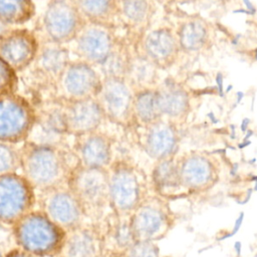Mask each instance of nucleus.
I'll use <instances>...</instances> for the list:
<instances>
[{"instance_id":"32","label":"nucleus","mask_w":257,"mask_h":257,"mask_svg":"<svg viewBox=\"0 0 257 257\" xmlns=\"http://www.w3.org/2000/svg\"><path fill=\"white\" fill-rule=\"evenodd\" d=\"M9 257H31V256H29V255H26V254H23V253L15 252V253H12L11 255H9Z\"/></svg>"},{"instance_id":"33","label":"nucleus","mask_w":257,"mask_h":257,"mask_svg":"<svg viewBox=\"0 0 257 257\" xmlns=\"http://www.w3.org/2000/svg\"><path fill=\"white\" fill-rule=\"evenodd\" d=\"M172 1L179 2V3H190V2H193V1H195V0H172Z\"/></svg>"},{"instance_id":"4","label":"nucleus","mask_w":257,"mask_h":257,"mask_svg":"<svg viewBox=\"0 0 257 257\" xmlns=\"http://www.w3.org/2000/svg\"><path fill=\"white\" fill-rule=\"evenodd\" d=\"M17 237L25 250L40 255L53 251L60 242L61 234L46 217L34 214L21 221Z\"/></svg>"},{"instance_id":"14","label":"nucleus","mask_w":257,"mask_h":257,"mask_svg":"<svg viewBox=\"0 0 257 257\" xmlns=\"http://www.w3.org/2000/svg\"><path fill=\"white\" fill-rule=\"evenodd\" d=\"M156 87L141 89L134 92V120L144 127L163 119L159 107Z\"/></svg>"},{"instance_id":"6","label":"nucleus","mask_w":257,"mask_h":257,"mask_svg":"<svg viewBox=\"0 0 257 257\" xmlns=\"http://www.w3.org/2000/svg\"><path fill=\"white\" fill-rule=\"evenodd\" d=\"M102 111L110 119L122 125L134 120V90L124 77H107L100 87Z\"/></svg>"},{"instance_id":"11","label":"nucleus","mask_w":257,"mask_h":257,"mask_svg":"<svg viewBox=\"0 0 257 257\" xmlns=\"http://www.w3.org/2000/svg\"><path fill=\"white\" fill-rule=\"evenodd\" d=\"M181 52H200L211 39L209 24L201 18L191 17L181 21L175 30Z\"/></svg>"},{"instance_id":"9","label":"nucleus","mask_w":257,"mask_h":257,"mask_svg":"<svg viewBox=\"0 0 257 257\" xmlns=\"http://www.w3.org/2000/svg\"><path fill=\"white\" fill-rule=\"evenodd\" d=\"M159 107L164 119L173 123L185 119L191 110L188 90L174 80H166L157 85Z\"/></svg>"},{"instance_id":"18","label":"nucleus","mask_w":257,"mask_h":257,"mask_svg":"<svg viewBox=\"0 0 257 257\" xmlns=\"http://www.w3.org/2000/svg\"><path fill=\"white\" fill-rule=\"evenodd\" d=\"M75 24L73 10L65 3L57 2L50 6L46 15V25L49 33L55 38L67 36Z\"/></svg>"},{"instance_id":"22","label":"nucleus","mask_w":257,"mask_h":257,"mask_svg":"<svg viewBox=\"0 0 257 257\" xmlns=\"http://www.w3.org/2000/svg\"><path fill=\"white\" fill-rule=\"evenodd\" d=\"M66 85L68 90L75 95L88 94L97 87H101L94 70L84 64L70 68L66 78Z\"/></svg>"},{"instance_id":"34","label":"nucleus","mask_w":257,"mask_h":257,"mask_svg":"<svg viewBox=\"0 0 257 257\" xmlns=\"http://www.w3.org/2000/svg\"><path fill=\"white\" fill-rule=\"evenodd\" d=\"M159 1H163V2L166 1V2H167V1H171V0H159Z\"/></svg>"},{"instance_id":"27","label":"nucleus","mask_w":257,"mask_h":257,"mask_svg":"<svg viewBox=\"0 0 257 257\" xmlns=\"http://www.w3.org/2000/svg\"><path fill=\"white\" fill-rule=\"evenodd\" d=\"M29 13L27 0H0V17L9 21H18Z\"/></svg>"},{"instance_id":"23","label":"nucleus","mask_w":257,"mask_h":257,"mask_svg":"<svg viewBox=\"0 0 257 257\" xmlns=\"http://www.w3.org/2000/svg\"><path fill=\"white\" fill-rule=\"evenodd\" d=\"M110 157V144L101 136L90 137L82 148V158L87 168L103 169L109 164Z\"/></svg>"},{"instance_id":"7","label":"nucleus","mask_w":257,"mask_h":257,"mask_svg":"<svg viewBox=\"0 0 257 257\" xmlns=\"http://www.w3.org/2000/svg\"><path fill=\"white\" fill-rule=\"evenodd\" d=\"M144 128L142 146L151 159L158 162L177 156L180 134L176 123L163 118Z\"/></svg>"},{"instance_id":"19","label":"nucleus","mask_w":257,"mask_h":257,"mask_svg":"<svg viewBox=\"0 0 257 257\" xmlns=\"http://www.w3.org/2000/svg\"><path fill=\"white\" fill-rule=\"evenodd\" d=\"M154 0H120V11L126 23L138 29H146L155 14Z\"/></svg>"},{"instance_id":"13","label":"nucleus","mask_w":257,"mask_h":257,"mask_svg":"<svg viewBox=\"0 0 257 257\" xmlns=\"http://www.w3.org/2000/svg\"><path fill=\"white\" fill-rule=\"evenodd\" d=\"M151 187L156 195L164 199L184 193L180 184L177 157L156 162L151 174Z\"/></svg>"},{"instance_id":"35","label":"nucleus","mask_w":257,"mask_h":257,"mask_svg":"<svg viewBox=\"0 0 257 257\" xmlns=\"http://www.w3.org/2000/svg\"><path fill=\"white\" fill-rule=\"evenodd\" d=\"M0 257H2V256H1V254H0Z\"/></svg>"},{"instance_id":"8","label":"nucleus","mask_w":257,"mask_h":257,"mask_svg":"<svg viewBox=\"0 0 257 257\" xmlns=\"http://www.w3.org/2000/svg\"><path fill=\"white\" fill-rule=\"evenodd\" d=\"M75 194L82 204L100 209L108 204V172L86 168L75 179Z\"/></svg>"},{"instance_id":"24","label":"nucleus","mask_w":257,"mask_h":257,"mask_svg":"<svg viewBox=\"0 0 257 257\" xmlns=\"http://www.w3.org/2000/svg\"><path fill=\"white\" fill-rule=\"evenodd\" d=\"M103 111L93 100L78 102L72 109V122L80 131H91L101 121Z\"/></svg>"},{"instance_id":"29","label":"nucleus","mask_w":257,"mask_h":257,"mask_svg":"<svg viewBox=\"0 0 257 257\" xmlns=\"http://www.w3.org/2000/svg\"><path fill=\"white\" fill-rule=\"evenodd\" d=\"M83 10L91 16H104L115 6V0H79Z\"/></svg>"},{"instance_id":"2","label":"nucleus","mask_w":257,"mask_h":257,"mask_svg":"<svg viewBox=\"0 0 257 257\" xmlns=\"http://www.w3.org/2000/svg\"><path fill=\"white\" fill-rule=\"evenodd\" d=\"M135 241H154L166 236L173 226V216L166 199L149 194L128 216Z\"/></svg>"},{"instance_id":"25","label":"nucleus","mask_w":257,"mask_h":257,"mask_svg":"<svg viewBox=\"0 0 257 257\" xmlns=\"http://www.w3.org/2000/svg\"><path fill=\"white\" fill-rule=\"evenodd\" d=\"M2 54L14 65L23 64L32 55L31 41L24 35L16 34L8 37L2 45Z\"/></svg>"},{"instance_id":"16","label":"nucleus","mask_w":257,"mask_h":257,"mask_svg":"<svg viewBox=\"0 0 257 257\" xmlns=\"http://www.w3.org/2000/svg\"><path fill=\"white\" fill-rule=\"evenodd\" d=\"M28 173L32 181L38 185L51 183L58 175V163L55 155L47 149L35 151L28 160Z\"/></svg>"},{"instance_id":"28","label":"nucleus","mask_w":257,"mask_h":257,"mask_svg":"<svg viewBox=\"0 0 257 257\" xmlns=\"http://www.w3.org/2000/svg\"><path fill=\"white\" fill-rule=\"evenodd\" d=\"M120 257H161L157 242L135 241Z\"/></svg>"},{"instance_id":"12","label":"nucleus","mask_w":257,"mask_h":257,"mask_svg":"<svg viewBox=\"0 0 257 257\" xmlns=\"http://www.w3.org/2000/svg\"><path fill=\"white\" fill-rule=\"evenodd\" d=\"M124 79L134 92L156 87L159 83V69L139 50H131Z\"/></svg>"},{"instance_id":"3","label":"nucleus","mask_w":257,"mask_h":257,"mask_svg":"<svg viewBox=\"0 0 257 257\" xmlns=\"http://www.w3.org/2000/svg\"><path fill=\"white\" fill-rule=\"evenodd\" d=\"M177 165L184 193H205L219 180L220 169L217 161L205 153H187L177 158Z\"/></svg>"},{"instance_id":"17","label":"nucleus","mask_w":257,"mask_h":257,"mask_svg":"<svg viewBox=\"0 0 257 257\" xmlns=\"http://www.w3.org/2000/svg\"><path fill=\"white\" fill-rule=\"evenodd\" d=\"M50 217L61 225H72L80 217V206L76 198L67 193H57L48 202Z\"/></svg>"},{"instance_id":"5","label":"nucleus","mask_w":257,"mask_h":257,"mask_svg":"<svg viewBox=\"0 0 257 257\" xmlns=\"http://www.w3.org/2000/svg\"><path fill=\"white\" fill-rule=\"evenodd\" d=\"M139 50L159 69H169L181 53L175 30L160 26L145 32L139 44Z\"/></svg>"},{"instance_id":"30","label":"nucleus","mask_w":257,"mask_h":257,"mask_svg":"<svg viewBox=\"0 0 257 257\" xmlns=\"http://www.w3.org/2000/svg\"><path fill=\"white\" fill-rule=\"evenodd\" d=\"M13 163L11 152L4 146L0 145V172L8 170Z\"/></svg>"},{"instance_id":"31","label":"nucleus","mask_w":257,"mask_h":257,"mask_svg":"<svg viewBox=\"0 0 257 257\" xmlns=\"http://www.w3.org/2000/svg\"><path fill=\"white\" fill-rule=\"evenodd\" d=\"M10 72L6 63L0 59V90H2L9 82Z\"/></svg>"},{"instance_id":"15","label":"nucleus","mask_w":257,"mask_h":257,"mask_svg":"<svg viewBox=\"0 0 257 257\" xmlns=\"http://www.w3.org/2000/svg\"><path fill=\"white\" fill-rule=\"evenodd\" d=\"M113 40L109 32L101 27L87 29L81 39L82 52L93 61H104L113 49Z\"/></svg>"},{"instance_id":"26","label":"nucleus","mask_w":257,"mask_h":257,"mask_svg":"<svg viewBox=\"0 0 257 257\" xmlns=\"http://www.w3.org/2000/svg\"><path fill=\"white\" fill-rule=\"evenodd\" d=\"M115 220L109 230V239L116 249L117 255H120L135 242V238L131 229L128 216L115 215Z\"/></svg>"},{"instance_id":"10","label":"nucleus","mask_w":257,"mask_h":257,"mask_svg":"<svg viewBox=\"0 0 257 257\" xmlns=\"http://www.w3.org/2000/svg\"><path fill=\"white\" fill-rule=\"evenodd\" d=\"M30 202V192L23 180L15 176L0 177V219L19 218Z\"/></svg>"},{"instance_id":"21","label":"nucleus","mask_w":257,"mask_h":257,"mask_svg":"<svg viewBox=\"0 0 257 257\" xmlns=\"http://www.w3.org/2000/svg\"><path fill=\"white\" fill-rule=\"evenodd\" d=\"M101 241L97 235L88 230L74 233L66 246L67 257H100Z\"/></svg>"},{"instance_id":"20","label":"nucleus","mask_w":257,"mask_h":257,"mask_svg":"<svg viewBox=\"0 0 257 257\" xmlns=\"http://www.w3.org/2000/svg\"><path fill=\"white\" fill-rule=\"evenodd\" d=\"M26 122V112L20 105L10 100L0 101V138L18 135Z\"/></svg>"},{"instance_id":"1","label":"nucleus","mask_w":257,"mask_h":257,"mask_svg":"<svg viewBox=\"0 0 257 257\" xmlns=\"http://www.w3.org/2000/svg\"><path fill=\"white\" fill-rule=\"evenodd\" d=\"M148 195L146 177L133 163L118 162L108 172V204L115 215L130 216Z\"/></svg>"}]
</instances>
